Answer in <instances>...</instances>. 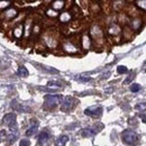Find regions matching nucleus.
<instances>
[{
  "instance_id": "1",
  "label": "nucleus",
  "mask_w": 146,
  "mask_h": 146,
  "mask_svg": "<svg viewBox=\"0 0 146 146\" xmlns=\"http://www.w3.org/2000/svg\"><path fill=\"white\" fill-rule=\"evenodd\" d=\"M62 97L60 94H48L44 99V108L46 110L55 109L61 102H62Z\"/></svg>"
},
{
  "instance_id": "2",
  "label": "nucleus",
  "mask_w": 146,
  "mask_h": 146,
  "mask_svg": "<svg viewBox=\"0 0 146 146\" xmlns=\"http://www.w3.org/2000/svg\"><path fill=\"white\" fill-rule=\"evenodd\" d=\"M43 42L50 48H55L58 45L57 35L55 34V32H52V31H47L43 34Z\"/></svg>"
},
{
  "instance_id": "3",
  "label": "nucleus",
  "mask_w": 146,
  "mask_h": 146,
  "mask_svg": "<svg viewBox=\"0 0 146 146\" xmlns=\"http://www.w3.org/2000/svg\"><path fill=\"white\" fill-rule=\"evenodd\" d=\"M90 35L93 38V40H96L98 44H102L104 40H105V34H104V31L102 28L97 25V24H93L91 26V29H90Z\"/></svg>"
},
{
  "instance_id": "4",
  "label": "nucleus",
  "mask_w": 146,
  "mask_h": 146,
  "mask_svg": "<svg viewBox=\"0 0 146 146\" xmlns=\"http://www.w3.org/2000/svg\"><path fill=\"white\" fill-rule=\"evenodd\" d=\"M121 138H123V141H124L127 145H136V144L138 143V139H139L138 135H137L135 131L129 130V129H126V130L123 131Z\"/></svg>"
},
{
  "instance_id": "5",
  "label": "nucleus",
  "mask_w": 146,
  "mask_h": 146,
  "mask_svg": "<svg viewBox=\"0 0 146 146\" xmlns=\"http://www.w3.org/2000/svg\"><path fill=\"white\" fill-rule=\"evenodd\" d=\"M16 118H17V116H16V113H7V115H5L3 116V118H2V124L5 125V126H8L9 129H10V131H14V130H18V128H17V123H16Z\"/></svg>"
},
{
  "instance_id": "6",
  "label": "nucleus",
  "mask_w": 146,
  "mask_h": 146,
  "mask_svg": "<svg viewBox=\"0 0 146 146\" xmlns=\"http://www.w3.org/2000/svg\"><path fill=\"white\" fill-rule=\"evenodd\" d=\"M75 104H76V100L71 97V96H66L65 98H63L62 100V104H61V110L64 111V112H69L75 107Z\"/></svg>"
},
{
  "instance_id": "7",
  "label": "nucleus",
  "mask_w": 146,
  "mask_h": 146,
  "mask_svg": "<svg viewBox=\"0 0 146 146\" xmlns=\"http://www.w3.org/2000/svg\"><path fill=\"white\" fill-rule=\"evenodd\" d=\"M62 48L64 52L69 53V54H75L79 52V46L75 45L71 39H66L62 42Z\"/></svg>"
},
{
  "instance_id": "8",
  "label": "nucleus",
  "mask_w": 146,
  "mask_h": 146,
  "mask_svg": "<svg viewBox=\"0 0 146 146\" xmlns=\"http://www.w3.org/2000/svg\"><path fill=\"white\" fill-rule=\"evenodd\" d=\"M104 112V109L101 106H92L84 110V113L89 117H93V118H99Z\"/></svg>"
},
{
  "instance_id": "9",
  "label": "nucleus",
  "mask_w": 146,
  "mask_h": 146,
  "mask_svg": "<svg viewBox=\"0 0 146 146\" xmlns=\"http://www.w3.org/2000/svg\"><path fill=\"white\" fill-rule=\"evenodd\" d=\"M38 126H39V124H38V121L36 119H32L31 124H29V127L26 130V135L27 136H34L37 133V130H38Z\"/></svg>"
},
{
  "instance_id": "10",
  "label": "nucleus",
  "mask_w": 146,
  "mask_h": 146,
  "mask_svg": "<svg viewBox=\"0 0 146 146\" xmlns=\"http://www.w3.org/2000/svg\"><path fill=\"white\" fill-rule=\"evenodd\" d=\"M142 25H143V20L141 19V16L139 17H135V18H131L130 19V21H129V26L131 27V29L135 32H137V31H139L141 29V27H142Z\"/></svg>"
},
{
  "instance_id": "11",
  "label": "nucleus",
  "mask_w": 146,
  "mask_h": 146,
  "mask_svg": "<svg viewBox=\"0 0 146 146\" xmlns=\"http://www.w3.org/2000/svg\"><path fill=\"white\" fill-rule=\"evenodd\" d=\"M108 33L111 36H118L121 33V27L118 24L112 23V24H110L109 27H108Z\"/></svg>"
},
{
  "instance_id": "12",
  "label": "nucleus",
  "mask_w": 146,
  "mask_h": 146,
  "mask_svg": "<svg viewBox=\"0 0 146 146\" xmlns=\"http://www.w3.org/2000/svg\"><path fill=\"white\" fill-rule=\"evenodd\" d=\"M121 34H123V39L124 40H130L133 36H134V31L131 29L130 26H124L123 27V31H121Z\"/></svg>"
},
{
  "instance_id": "13",
  "label": "nucleus",
  "mask_w": 146,
  "mask_h": 146,
  "mask_svg": "<svg viewBox=\"0 0 146 146\" xmlns=\"http://www.w3.org/2000/svg\"><path fill=\"white\" fill-rule=\"evenodd\" d=\"M11 107L15 111H18V112H29L31 108L27 107V106H24V105H20L18 104L16 100H13L11 101Z\"/></svg>"
},
{
  "instance_id": "14",
  "label": "nucleus",
  "mask_w": 146,
  "mask_h": 146,
  "mask_svg": "<svg viewBox=\"0 0 146 146\" xmlns=\"http://www.w3.org/2000/svg\"><path fill=\"white\" fill-rule=\"evenodd\" d=\"M81 45H82V48L83 50H89L92 45V40L91 37L89 36L88 34H83L81 37Z\"/></svg>"
},
{
  "instance_id": "15",
  "label": "nucleus",
  "mask_w": 146,
  "mask_h": 146,
  "mask_svg": "<svg viewBox=\"0 0 146 146\" xmlns=\"http://www.w3.org/2000/svg\"><path fill=\"white\" fill-rule=\"evenodd\" d=\"M18 138V130H14L10 131L9 134L6 135V144L7 145H11L15 143V141Z\"/></svg>"
},
{
  "instance_id": "16",
  "label": "nucleus",
  "mask_w": 146,
  "mask_h": 146,
  "mask_svg": "<svg viewBox=\"0 0 146 146\" xmlns=\"http://www.w3.org/2000/svg\"><path fill=\"white\" fill-rule=\"evenodd\" d=\"M50 137H51V135H50V133H48L47 130L40 131V134H39V136H38V144L42 146L45 145V144L48 142Z\"/></svg>"
},
{
  "instance_id": "17",
  "label": "nucleus",
  "mask_w": 146,
  "mask_h": 146,
  "mask_svg": "<svg viewBox=\"0 0 146 146\" xmlns=\"http://www.w3.org/2000/svg\"><path fill=\"white\" fill-rule=\"evenodd\" d=\"M6 18L8 19H13V18H16L17 17V15H18V10L16 9V8H13V7H9L8 9H6L5 11H3V14H2Z\"/></svg>"
},
{
  "instance_id": "18",
  "label": "nucleus",
  "mask_w": 146,
  "mask_h": 146,
  "mask_svg": "<svg viewBox=\"0 0 146 146\" xmlns=\"http://www.w3.org/2000/svg\"><path fill=\"white\" fill-rule=\"evenodd\" d=\"M72 17L73 16H72V14H71V11H63L62 14H60L58 19H60V23H61V24H66V23L71 21Z\"/></svg>"
},
{
  "instance_id": "19",
  "label": "nucleus",
  "mask_w": 146,
  "mask_h": 146,
  "mask_svg": "<svg viewBox=\"0 0 146 146\" xmlns=\"http://www.w3.org/2000/svg\"><path fill=\"white\" fill-rule=\"evenodd\" d=\"M24 32H25L24 25L23 24H18L17 26H15V28L13 31V34H14L15 38H21L23 35H24Z\"/></svg>"
},
{
  "instance_id": "20",
  "label": "nucleus",
  "mask_w": 146,
  "mask_h": 146,
  "mask_svg": "<svg viewBox=\"0 0 146 146\" xmlns=\"http://www.w3.org/2000/svg\"><path fill=\"white\" fill-rule=\"evenodd\" d=\"M97 134V130L93 128H83L81 130V136L84 138H89V137H93Z\"/></svg>"
},
{
  "instance_id": "21",
  "label": "nucleus",
  "mask_w": 146,
  "mask_h": 146,
  "mask_svg": "<svg viewBox=\"0 0 146 146\" xmlns=\"http://www.w3.org/2000/svg\"><path fill=\"white\" fill-rule=\"evenodd\" d=\"M65 1H63V0H56V1H53L52 3H51V8L52 9H54L56 11H58V10H62L64 7H65Z\"/></svg>"
},
{
  "instance_id": "22",
  "label": "nucleus",
  "mask_w": 146,
  "mask_h": 146,
  "mask_svg": "<svg viewBox=\"0 0 146 146\" xmlns=\"http://www.w3.org/2000/svg\"><path fill=\"white\" fill-rule=\"evenodd\" d=\"M69 136L68 135H62V136H60L57 139H56V142H55V146H65L66 145V143L69 142Z\"/></svg>"
},
{
  "instance_id": "23",
  "label": "nucleus",
  "mask_w": 146,
  "mask_h": 146,
  "mask_svg": "<svg viewBox=\"0 0 146 146\" xmlns=\"http://www.w3.org/2000/svg\"><path fill=\"white\" fill-rule=\"evenodd\" d=\"M17 74H18L20 78H27L29 72H28V70H27L24 65H21V66H19L18 71H17Z\"/></svg>"
},
{
  "instance_id": "24",
  "label": "nucleus",
  "mask_w": 146,
  "mask_h": 146,
  "mask_svg": "<svg viewBox=\"0 0 146 146\" xmlns=\"http://www.w3.org/2000/svg\"><path fill=\"white\" fill-rule=\"evenodd\" d=\"M46 16L50 17V18H56L57 16H60V14H58V11H56L54 9L50 8V9L46 10Z\"/></svg>"
},
{
  "instance_id": "25",
  "label": "nucleus",
  "mask_w": 146,
  "mask_h": 146,
  "mask_svg": "<svg viewBox=\"0 0 146 146\" xmlns=\"http://www.w3.org/2000/svg\"><path fill=\"white\" fill-rule=\"evenodd\" d=\"M47 87H48V89H51V90H55V89L61 88V83H58V82H56V81H50V82L47 83Z\"/></svg>"
},
{
  "instance_id": "26",
  "label": "nucleus",
  "mask_w": 146,
  "mask_h": 146,
  "mask_svg": "<svg viewBox=\"0 0 146 146\" xmlns=\"http://www.w3.org/2000/svg\"><path fill=\"white\" fill-rule=\"evenodd\" d=\"M75 80L80 81V82H89V81H91V78L90 76H86V75H76Z\"/></svg>"
},
{
  "instance_id": "27",
  "label": "nucleus",
  "mask_w": 146,
  "mask_h": 146,
  "mask_svg": "<svg viewBox=\"0 0 146 146\" xmlns=\"http://www.w3.org/2000/svg\"><path fill=\"white\" fill-rule=\"evenodd\" d=\"M10 5H11V2H10V1H0V10L8 9Z\"/></svg>"
},
{
  "instance_id": "28",
  "label": "nucleus",
  "mask_w": 146,
  "mask_h": 146,
  "mask_svg": "<svg viewBox=\"0 0 146 146\" xmlns=\"http://www.w3.org/2000/svg\"><path fill=\"white\" fill-rule=\"evenodd\" d=\"M136 5H137L138 8L146 11V0H138V1H136Z\"/></svg>"
},
{
  "instance_id": "29",
  "label": "nucleus",
  "mask_w": 146,
  "mask_h": 146,
  "mask_svg": "<svg viewBox=\"0 0 146 146\" xmlns=\"http://www.w3.org/2000/svg\"><path fill=\"white\" fill-rule=\"evenodd\" d=\"M136 109L141 110V111H145L146 110V101H143V102H139L136 105Z\"/></svg>"
},
{
  "instance_id": "30",
  "label": "nucleus",
  "mask_w": 146,
  "mask_h": 146,
  "mask_svg": "<svg viewBox=\"0 0 146 146\" xmlns=\"http://www.w3.org/2000/svg\"><path fill=\"white\" fill-rule=\"evenodd\" d=\"M32 33H33L34 35H38V34L40 33V26H39L38 24L33 25V31H32Z\"/></svg>"
},
{
  "instance_id": "31",
  "label": "nucleus",
  "mask_w": 146,
  "mask_h": 146,
  "mask_svg": "<svg viewBox=\"0 0 146 146\" xmlns=\"http://www.w3.org/2000/svg\"><path fill=\"white\" fill-rule=\"evenodd\" d=\"M117 72L119 73V74H125V73L128 72V69L126 66H124V65H119L117 68Z\"/></svg>"
},
{
  "instance_id": "32",
  "label": "nucleus",
  "mask_w": 146,
  "mask_h": 146,
  "mask_svg": "<svg viewBox=\"0 0 146 146\" xmlns=\"http://www.w3.org/2000/svg\"><path fill=\"white\" fill-rule=\"evenodd\" d=\"M90 8H91V10L93 13H99V11H100V6H98V2H97V3H96V2H92Z\"/></svg>"
},
{
  "instance_id": "33",
  "label": "nucleus",
  "mask_w": 146,
  "mask_h": 146,
  "mask_svg": "<svg viewBox=\"0 0 146 146\" xmlns=\"http://www.w3.org/2000/svg\"><path fill=\"white\" fill-rule=\"evenodd\" d=\"M139 90H141V86H139V84L134 83V84L130 86V91L131 92H138Z\"/></svg>"
},
{
  "instance_id": "34",
  "label": "nucleus",
  "mask_w": 146,
  "mask_h": 146,
  "mask_svg": "<svg viewBox=\"0 0 146 146\" xmlns=\"http://www.w3.org/2000/svg\"><path fill=\"white\" fill-rule=\"evenodd\" d=\"M42 68H44V70H46L47 72H50V73H53V74H57V73H58L57 70H54L53 68H50V66H42Z\"/></svg>"
},
{
  "instance_id": "35",
  "label": "nucleus",
  "mask_w": 146,
  "mask_h": 146,
  "mask_svg": "<svg viewBox=\"0 0 146 146\" xmlns=\"http://www.w3.org/2000/svg\"><path fill=\"white\" fill-rule=\"evenodd\" d=\"M19 146H31V142L28 139H21L19 143Z\"/></svg>"
},
{
  "instance_id": "36",
  "label": "nucleus",
  "mask_w": 146,
  "mask_h": 146,
  "mask_svg": "<svg viewBox=\"0 0 146 146\" xmlns=\"http://www.w3.org/2000/svg\"><path fill=\"white\" fill-rule=\"evenodd\" d=\"M134 75H135V74H134V73H131V74H130V75L128 76L127 79L125 80V83H129V82H130V81H131V80L134 79Z\"/></svg>"
},
{
  "instance_id": "37",
  "label": "nucleus",
  "mask_w": 146,
  "mask_h": 146,
  "mask_svg": "<svg viewBox=\"0 0 146 146\" xmlns=\"http://www.w3.org/2000/svg\"><path fill=\"white\" fill-rule=\"evenodd\" d=\"M109 75H110V72H106L105 74L101 75V79H107V76H109Z\"/></svg>"
},
{
  "instance_id": "38",
  "label": "nucleus",
  "mask_w": 146,
  "mask_h": 146,
  "mask_svg": "<svg viewBox=\"0 0 146 146\" xmlns=\"http://www.w3.org/2000/svg\"><path fill=\"white\" fill-rule=\"evenodd\" d=\"M5 135H6L5 130H0V142H1V138H2V136H5Z\"/></svg>"
}]
</instances>
